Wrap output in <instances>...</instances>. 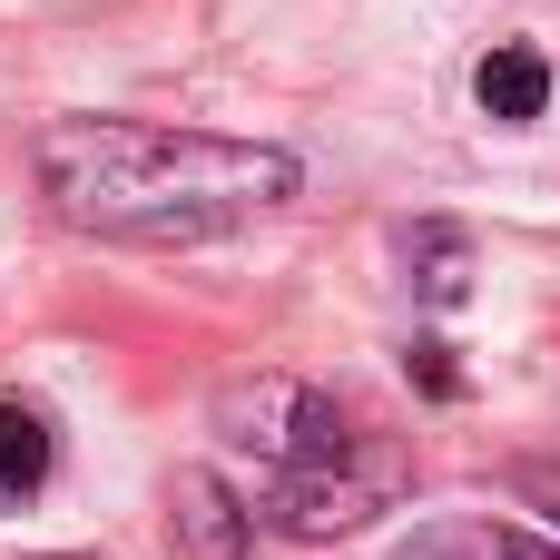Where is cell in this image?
I'll list each match as a JSON object with an SVG mask.
<instances>
[{"instance_id":"ba28073f","label":"cell","mask_w":560,"mask_h":560,"mask_svg":"<svg viewBox=\"0 0 560 560\" xmlns=\"http://www.w3.org/2000/svg\"><path fill=\"white\" fill-rule=\"evenodd\" d=\"M49 463H59L49 413H39V404H0V502H30V492L49 482Z\"/></svg>"},{"instance_id":"8992f818","label":"cell","mask_w":560,"mask_h":560,"mask_svg":"<svg viewBox=\"0 0 560 560\" xmlns=\"http://www.w3.org/2000/svg\"><path fill=\"white\" fill-rule=\"evenodd\" d=\"M472 98H482V118L532 128V118L551 108V59H541V49H522V39H502V49H482V59H472Z\"/></svg>"},{"instance_id":"6da1fadb","label":"cell","mask_w":560,"mask_h":560,"mask_svg":"<svg viewBox=\"0 0 560 560\" xmlns=\"http://www.w3.org/2000/svg\"><path fill=\"white\" fill-rule=\"evenodd\" d=\"M30 158L49 207L108 246H207L305 187V158L276 138H217V128L108 118V108L49 118Z\"/></svg>"},{"instance_id":"52a82bcc","label":"cell","mask_w":560,"mask_h":560,"mask_svg":"<svg viewBox=\"0 0 560 560\" xmlns=\"http://www.w3.org/2000/svg\"><path fill=\"white\" fill-rule=\"evenodd\" d=\"M404 266H413V295H423V305H463V295H472V236L443 226V217H423V226L404 236Z\"/></svg>"},{"instance_id":"5b68a950","label":"cell","mask_w":560,"mask_h":560,"mask_svg":"<svg viewBox=\"0 0 560 560\" xmlns=\"http://www.w3.org/2000/svg\"><path fill=\"white\" fill-rule=\"evenodd\" d=\"M394 560H560V541L522 532V522H492V512H443V522H413Z\"/></svg>"},{"instance_id":"8fae6325","label":"cell","mask_w":560,"mask_h":560,"mask_svg":"<svg viewBox=\"0 0 560 560\" xmlns=\"http://www.w3.org/2000/svg\"><path fill=\"white\" fill-rule=\"evenodd\" d=\"M39 560H108V551H39Z\"/></svg>"},{"instance_id":"9c48e42d","label":"cell","mask_w":560,"mask_h":560,"mask_svg":"<svg viewBox=\"0 0 560 560\" xmlns=\"http://www.w3.org/2000/svg\"><path fill=\"white\" fill-rule=\"evenodd\" d=\"M404 374H413L433 404H463V394H472V374L453 364V345H443V335H413V345H404Z\"/></svg>"},{"instance_id":"277c9868","label":"cell","mask_w":560,"mask_h":560,"mask_svg":"<svg viewBox=\"0 0 560 560\" xmlns=\"http://www.w3.org/2000/svg\"><path fill=\"white\" fill-rule=\"evenodd\" d=\"M167 551L177 560H246L256 551V502L226 492L207 463H177L167 472Z\"/></svg>"},{"instance_id":"7a4b0ae2","label":"cell","mask_w":560,"mask_h":560,"mask_svg":"<svg viewBox=\"0 0 560 560\" xmlns=\"http://www.w3.org/2000/svg\"><path fill=\"white\" fill-rule=\"evenodd\" d=\"M404 482H413V463H404L384 433H354V443L325 453V463L266 472V522H276L285 541H354L364 522H384V512L404 502Z\"/></svg>"},{"instance_id":"3957f363","label":"cell","mask_w":560,"mask_h":560,"mask_svg":"<svg viewBox=\"0 0 560 560\" xmlns=\"http://www.w3.org/2000/svg\"><path fill=\"white\" fill-rule=\"evenodd\" d=\"M217 433H226L236 453H256L266 472H285V463L345 453L364 423H354L325 384H305V374H236V384H217Z\"/></svg>"},{"instance_id":"30bf717a","label":"cell","mask_w":560,"mask_h":560,"mask_svg":"<svg viewBox=\"0 0 560 560\" xmlns=\"http://www.w3.org/2000/svg\"><path fill=\"white\" fill-rule=\"evenodd\" d=\"M512 502H532V512L560 532V463H512Z\"/></svg>"}]
</instances>
